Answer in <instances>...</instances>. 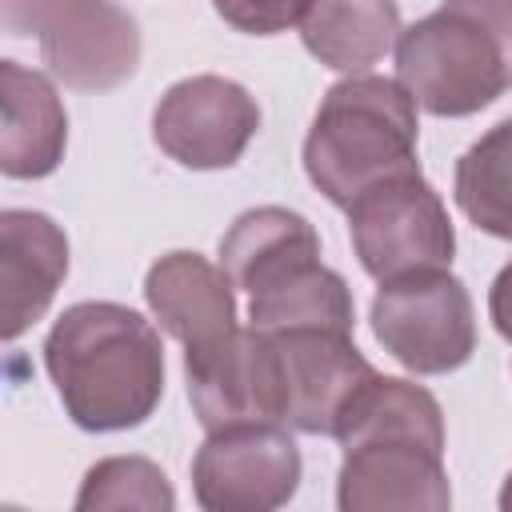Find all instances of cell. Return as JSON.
<instances>
[{"instance_id": "cell-1", "label": "cell", "mask_w": 512, "mask_h": 512, "mask_svg": "<svg viewBox=\"0 0 512 512\" xmlns=\"http://www.w3.org/2000/svg\"><path fill=\"white\" fill-rule=\"evenodd\" d=\"M340 512H448L440 400L412 380L372 376L344 408L336 436Z\"/></svg>"}, {"instance_id": "cell-2", "label": "cell", "mask_w": 512, "mask_h": 512, "mask_svg": "<svg viewBox=\"0 0 512 512\" xmlns=\"http://www.w3.org/2000/svg\"><path fill=\"white\" fill-rule=\"evenodd\" d=\"M44 368L84 432L140 428L164 400V344L152 320L116 300H80L44 336Z\"/></svg>"}, {"instance_id": "cell-3", "label": "cell", "mask_w": 512, "mask_h": 512, "mask_svg": "<svg viewBox=\"0 0 512 512\" xmlns=\"http://www.w3.org/2000/svg\"><path fill=\"white\" fill-rule=\"evenodd\" d=\"M416 100L400 80L356 72L332 84L304 136V172L328 204L348 208L372 184L416 172Z\"/></svg>"}, {"instance_id": "cell-4", "label": "cell", "mask_w": 512, "mask_h": 512, "mask_svg": "<svg viewBox=\"0 0 512 512\" xmlns=\"http://www.w3.org/2000/svg\"><path fill=\"white\" fill-rule=\"evenodd\" d=\"M396 80L432 116H472L512 88V0H444L400 28Z\"/></svg>"}, {"instance_id": "cell-5", "label": "cell", "mask_w": 512, "mask_h": 512, "mask_svg": "<svg viewBox=\"0 0 512 512\" xmlns=\"http://www.w3.org/2000/svg\"><path fill=\"white\" fill-rule=\"evenodd\" d=\"M376 344L416 376H444L476 352V308L452 268H424L384 280L372 296Z\"/></svg>"}, {"instance_id": "cell-6", "label": "cell", "mask_w": 512, "mask_h": 512, "mask_svg": "<svg viewBox=\"0 0 512 512\" xmlns=\"http://www.w3.org/2000/svg\"><path fill=\"white\" fill-rule=\"evenodd\" d=\"M344 212L352 252L376 284L424 268H452L456 228L440 192L424 180L420 168L372 184Z\"/></svg>"}, {"instance_id": "cell-7", "label": "cell", "mask_w": 512, "mask_h": 512, "mask_svg": "<svg viewBox=\"0 0 512 512\" xmlns=\"http://www.w3.org/2000/svg\"><path fill=\"white\" fill-rule=\"evenodd\" d=\"M300 448L284 424H228L192 456V492L208 512H272L300 488Z\"/></svg>"}, {"instance_id": "cell-8", "label": "cell", "mask_w": 512, "mask_h": 512, "mask_svg": "<svg viewBox=\"0 0 512 512\" xmlns=\"http://www.w3.org/2000/svg\"><path fill=\"white\" fill-rule=\"evenodd\" d=\"M184 380L204 432L228 424H284V364L276 336L264 328H232L224 340L184 352Z\"/></svg>"}, {"instance_id": "cell-9", "label": "cell", "mask_w": 512, "mask_h": 512, "mask_svg": "<svg viewBox=\"0 0 512 512\" xmlns=\"http://www.w3.org/2000/svg\"><path fill=\"white\" fill-rule=\"evenodd\" d=\"M260 132V104L256 96L216 72L176 80L156 112H152V140L156 148L192 172H220L232 168L244 148Z\"/></svg>"}, {"instance_id": "cell-10", "label": "cell", "mask_w": 512, "mask_h": 512, "mask_svg": "<svg viewBox=\"0 0 512 512\" xmlns=\"http://www.w3.org/2000/svg\"><path fill=\"white\" fill-rule=\"evenodd\" d=\"M272 336L284 364V424L304 436H336L344 408L376 376V368L352 344V332L284 328Z\"/></svg>"}, {"instance_id": "cell-11", "label": "cell", "mask_w": 512, "mask_h": 512, "mask_svg": "<svg viewBox=\"0 0 512 512\" xmlns=\"http://www.w3.org/2000/svg\"><path fill=\"white\" fill-rule=\"evenodd\" d=\"M48 72L76 92H112L136 76L140 24L116 0H68L40 32Z\"/></svg>"}, {"instance_id": "cell-12", "label": "cell", "mask_w": 512, "mask_h": 512, "mask_svg": "<svg viewBox=\"0 0 512 512\" xmlns=\"http://www.w3.org/2000/svg\"><path fill=\"white\" fill-rule=\"evenodd\" d=\"M68 276L64 228L32 208L0 212V336L20 340L56 300Z\"/></svg>"}, {"instance_id": "cell-13", "label": "cell", "mask_w": 512, "mask_h": 512, "mask_svg": "<svg viewBox=\"0 0 512 512\" xmlns=\"http://www.w3.org/2000/svg\"><path fill=\"white\" fill-rule=\"evenodd\" d=\"M144 300L160 328L184 344V352L224 340L236 324V284L224 264L200 252H168L144 276Z\"/></svg>"}, {"instance_id": "cell-14", "label": "cell", "mask_w": 512, "mask_h": 512, "mask_svg": "<svg viewBox=\"0 0 512 512\" xmlns=\"http://www.w3.org/2000/svg\"><path fill=\"white\" fill-rule=\"evenodd\" d=\"M68 148V116L52 80L20 60H0V172L44 180Z\"/></svg>"}, {"instance_id": "cell-15", "label": "cell", "mask_w": 512, "mask_h": 512, "mask_svg": "<svg viewBox=\"0 0 512 512\" xmlns=\"http://www.w3.org/2000/svg\"><path fill=\"white\" fill-rule=\"evenodd\" d=\"M320 260V236L316 228L280 204H260L240 212L228 232L220 236V264L232 276V284L248 296H260L288 280L292 272Z\"/></svg>"}, {"instance_id": "cell-16", "label": "cell", "mask_w": 512, "mask_h": 512, "mask_svg": "<svg viewBox=\"0 0 512 512\" xmlns=\"http://www.w3.org/2000/svg\"><path fill=\"white\" fill-rule=\"evenodd\" d=\"M396 0H312L300 20L304 48L332 72H368L396 48Z\"/></svg>"}, {"instance_id": "cell-17", "label": "cell", "mask_w": 512, "mask_h": 512, "mask_svg": "<svg viewBox=\"0 0 512 512\" xmlns=\"http://www.w3.org/2000/svg\"><path fill=\"white\" fill-rule=\"evenodd\" d=\"M248 320L252 328L264 332H284V328H332V332H352L356 328V304L352 288L344 284L340 272H332L324 260L292 272L276 288L248 296Z\"/></svg>"}, {"instance_id": "cell-18", "label": "cell", "mask_w": 512, "mask_h": 512, "mask_svg": "<svg viewBox=\"0 0 512 512\" xmlns=\"http://www.w3.org/2000/svg\"><path fill=\"white\" fill-rule=\"evenodd\" d=\"M452 196L480 232L512 240V116L464 148L452 172Z\"/></svg>"}, {"instance_id": "cell-19", "label": "cell", "mask_w": 512, "mask_h": 512, "mask_svg": "<svg viewBox=\"0 0 512 512\" xmlns=\"http://www.w3.org/2000/svg\"><path fill=\"white\" fill-rule=\"evenodd\" d=\"M80 512H112V508H140V512H172L176 492L160 464L148 456H108L96 460L76 492Z\"/></svg>"}, {"instance_id": "cell-20", "label": "cell", "mask_w": 512, "mask_h": 512, "mask_svg": "<svg viewBox=\"0 0 512 512\" xmlns=\"http://www.w3.org/2000/svg\"><path fill=\"white\" fill-rule=\"evenodd\" d=\"M312 0H212L216 16L248 36H276L304 20Z\"/></svg>"}, {"instance_id": "cell-21", "label": "cell", "mask_w": 512, "mask_h": 512, "mask_svg": "<svg viewBox=\"0 0 512 512\" xmlns=\"http://www.w3.org/2000/svg\"><path fill=\"white\" fill-rule=\"evenodd\" d=\"M68 0H0V24L8 36H40Z\"/></svg>"}, {"instance_id": "cell-22", "label": "cell", "mask_w": 512, "mask_h": 512, "mask_svg": "<svg viewBox=\"0 0 512 512\" xmlns=\"http://www.w3.org/2000/svg\"><path fill=\"white\" fill-rule=\"evenodd\" d=\"M488 316H492L496 332L512 344V260L496 272V280L488 288Z\"/></svg>"}, {"instance_id": "cell-23", "label": "cell", "mask_w": 512, "mask_h": 512, "mask_svg": "<svg viewBox=\"0 0 512 512\" xmlns=\"http://www.w3.org/2000/svg\"><path fill=\"white\" fill-rule=\"evenodd\" d=\"M500 508H504V512H512V472L504 476V488H500Z\"/></svg>"}]
</instances>
